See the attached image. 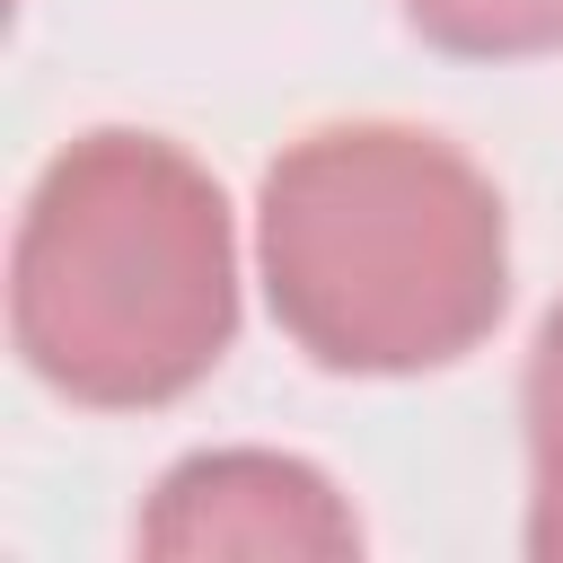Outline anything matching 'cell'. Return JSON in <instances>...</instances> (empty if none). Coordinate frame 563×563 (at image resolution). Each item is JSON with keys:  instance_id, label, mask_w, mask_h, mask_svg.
<instances>
[{"instance_id": "obj_1", "label": "cell", "mask_w": 563, "mask_h": 563, "mask_svg": "<svg viewBox=\"0 0 563 563\" xmlns=\"http://www.w3.org/2000/svg\"><path fill=\"white\" fill-rule=\"evenodd\" d=\"M229 325L238 282L220 185L150 132L70 141L18 220V361L70 405L132 413L220 369Z\"/></svg>"}, {"instance_id": "obj_2", "label": "cell", "mask_w": 563, "mask_h": 563, "mask_svg": "<svg viewBox=\"0 0 563 563\" xmlns=\"http://www.w3.org/2000/svg\"><path fill=\"white\" fill-rule=\"evenodd\" d=\"M264 273L325 369H431L501 317V202L431 132H317L264 176Z\"/></svg>"}, {"instance_id": "obj_3", "label": "cell", "mask_w": 563, "mask_h": 563, "mask_svg": "<svg viewBox=\"0 0 563 563\" xmlns=\"http://www.w3.org/2000/svg\"><path fill=\"white\" fill-rule=\"evenodd\" d=\"M141 545L150 554H352L361 528L317 466L220 449V457H185L158 484Z\"/></svg>"}, {"instance_id": "obj_4", "label": "cell", "mask_w": 563, "mask_h": 563, "mask_svg": "<svg viewBox=\"0 0 563 563\" xmlns=\"http://www.w3.org/2000/svg\"><path fill=\"white\" fill-rule=\"evenodd\" d=\"M528 440H537V510H528V545L563 554V308L537 334V369H528Z\"/></svg>"}, {"instance_id": "obj_5", "label": "cell", "mask_w": 563, "mask_h": 563, "mask_svg": "<svg viewBox=\"0 0 563 563\" xmlns=\"http://www.w3.org/2000/svg\"><path fill=\"white\" fill-rule=\"evenodd\" d=\"M405 18L457 53H537L563 44V0H405Z\"/></svg>"}]
</instances>
